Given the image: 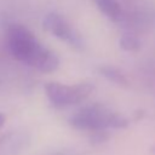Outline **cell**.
Masks as SVG:
<instances>
[{
	"label": "cell",
	"mask_w": 155,
	"mask_h": 155,
	"mask_svg": "<svg viewBox=\"0 0 155 155\" xmlns=\"http://www.w3.org/2000/svg\"><path fill=\"white\" fill-rule=\"evenodd\" d=\"M98 10L110 21L119 22L122 18V8L116 0H93Z\"/></svg>",
	"instance_id": "6"
},
{
	"label": "cell",
	"mask_w": 155,
	"mask_h": 155,
	"mask_svg": "<svg viewBox=\"0 0 155 155\" xmlns=\"http://www.w3.org/2000/svg\"><path fill=\"white\" fill-rule=\"evenodd\" d=\"M29 65L35 68L36 70H39L41 73L48 74V73L54 71L58 68L59 59H58V56L54 52H52L51 50L42 46L40 48V51L35 54V57L31 59Z\"/></svg>",
	"instance_id": "5"
},
{
	"label": "cell",
	"mask_w": 155,
	"mask_h": 155,
	"mask_svg": "<svg viewBox=\"0 0 155 155\" xmlns=\"http://www.w3.org/2000/svg\"><path fill=\"white\" fill-rule=\"evenodd\" d=\"M93 90V85L90 82H80L75 85H65L56 81L47 82L45 85V92L52 105L62 108L74 105L82 102Z\"/></svg>",
	"instance_id": "3"
},
{
	"label": "cell",
	"mask_w": 155,
	"mask_h": 155,
	"mask_svg": "<svg viewBox=\"0 0 155 155\" xmlns=\"http://www.w3.org/2000/svg\"><path fill=\"white\" fill-rule=\"evenodd\" d=\"M7 39L12 56L28 65L42 47L35 35L22 24H11L7 30Z\"/></svg>",
	"instance_id": "2"
},
{
	"label": "cell",
	"mask_w": 155,
	"mask_h": 155,
	"mask_svg": "<svg viewBox=\"0 0 155 155\" xmlns=\"http://www.w3.org/2000/svg\"><path fill=\"white\" fill-rule=\"evenodd\" d=\"M58 155H61V154H58Z\"/></svg>",
	"instance_id": "10"
},
{
	"label": "cell",
	"mask_w": 155,
	"mask_h": 155,
	"mask_svg": "<svg viewBox=\"0 0 155 155\" xmlns=\"http://www.w3.org/2000/svg\"><path fill=\"white\" fill-rule=\"evenodd\" d=\"M42 27L53 36L58 38L62 41L68 42L69 45L81 48L82 40L79 34L70 27V24L57 12H48L42 19Z\"/></svg>",
	"instance_id": "4"
},
{
	"label": "cell",
	"mask_w": 155,
	"mask_h": 155,
	"mask_svg": "<svg viewBox=\"0 0 155 155\" xmlns=\"http://www.w3.org/2000/svg\"><path fill=\"white\" fill-rule=\"evenodd\" d=\"M4 124H5V115L0 113V127H1Z\"/></svg>",
	"instance_id": "9"
},
{
	"label": "cell",
	"mask_w": 155,
	"mask_h": 155,
	"mask_svg": "<svg viewBox=\"0 0 155 155\" xmlns=\"http://www.w3.org/2000/svg\"><path fill=\"white\" fill-rule=\"evenodd\" d=\"M69 124L85 131H105L107 128H125L128 125L126 117L120 114L113 113L101 104H92L80 109L70 119Z\"/></svg>",
	"instance_id": "1"
},
{
	"label": "cell",
	"mask_w": 155,
	"mask_h": 155,
	"mask_svg": "<svg viewBox=\"0 0 155 155\" xmlns=\"http://www.w3.org/2000/svg\"><path fill=\"white\" fill-rule=\"evenodd\" d=\"M99 74H102L107 80L119 85V86H128V80L127 78L124 75V73L121 70H119L115 67L111 65H102L98 68Z\"/></svg>",
	"instance_id": "7"
},
{
	"label": "cell",
	"mask_w": 155,
	"mask_h": 155,
	"mask_svg": "<svg viewBox=\"0 0 155 155\" xmlns=\"http://www.w3.org/2000/svg\"><path fill=\"white\" fill-rule=\"evenodd\" d=\"M119 45H120V47L124 51L134 52V51H138L140 48V41H139V39L136 35L130 34V33H126V34H124L120 38Z\"/></svg>",
	"instance_id": "8"
}]
</instances>
